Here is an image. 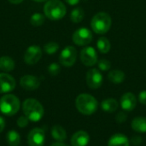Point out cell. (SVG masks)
Masks as SVG:
<instances>
[{
  "label": "cell",
  "mask_w": 146,
  "mask_h": 146,
  "mask_svg": "<svg viewBox=\"0 0 146 146\" xmlns=\"http://www.w3.org/2000/svg\"><path fill=\"white\" fill-rule=\"evenodd\" d=\"M75 106L80 114L91 115L98 110V102L93 96L87 93H82L76 98Z\"/></svg>",
  "instance_id": "cell-1"
},
{
  "label": "cell",
  "mask_w": 146,
  "mask_h": 146,
  "mask_svg": "<svg viewBox=\"0 0 146 146\" xmlns=\"http://www.w3.org/2000/svg\"><path fill=\"white\" fill-rule=\"evenodd\" d=\"M22 111L24 115L33 122L39 121L44 113L43 105L34 98H27L22 104Z\"/></svg>",
  "instance_id": "cell-2"
},
{
  "label": "cell",
  "mask_w": 146,
  "mask_h": 146,
  "mask_svg": "<svg viewBox=\"0 0 146 146\" xmlns=\"http://www.w3.org/2000/svg\"><path fill=\"white\" fill-rule=\"evenodd\" d=\"M44 13L48 19L58 21L65 16L67 9L61 0H48L44 6Z\"/></svg>",
  "instance_id": "cell-3"
},
{
  "label": "cell",
  "mask_w": 146,
  "mask_h": 146,
  "mask_svg": "<svg viewBox=\"0 0 146 146\" xmlns=\"http://www.w3.org/2000/svg\"><path fill=\"white\" fill-rule=\"evenodd\" d=\"M112 19L106 12L96 14L91 21V27L97 34H105L111 27Z\"/></svg>",
  "instance_id": "cell-4"
},
{
  "label": "cell",
  "mask_w": 146,
  "mask_h": 146,
  "mask_svg": "<svg viewBox=\"0 0 146 146\" xmlns=\"http://www.w3.org/2000/svg\"><path fill=\"white\" fill-rule=\"evenodd\" d=\"M21 102L13 94H6L0 98V112L7 116L15 115L20 110Z\"/></svg>",
  "instance_id": "cell-5"
},
{
  "label": "cell",
  "mask_w": 146,
  "mask_h": 146,
  "mask_svg": "<svg viewBox=\"0 0 146 146\" xmlns=\"http://www.w3.org/2000/svg\"><path fill=\"white\" fill-rule=\"evenodd\" d=\"M92 38L93 37L92 31L86 27H80L77 29L72 36L73 42L79 46H85L89 44Z\"/></svg>",
  "instance_id": "cell-6"
},
{
  "label": "cell",
  "mask_w": 146,
  "mask_h": 146,
  "mask_svg": "<svg viewBox=\"0 0 146 146\" xmlns=\"http://www.w3.org/2000/svg\"><path fill=\"white\" fill-rule=\"evenodd\" d=\"M77 59V50L74 46H66L59 56V62L64 67H72Z\"/></svg>",
  "instance_id": "cell-7"
},
{
  "label": "cell",
  "mask_w": 146,
  "mask_h": 146,
  "mask_svg": "<svg viewBox=\"0 0 146 146\" xmlns=\"http://www.w3.org/2000/svg\"><path fill=\"white\" fill-rule=\"evenodd\" d=\"M80 61L81 62L87 67L94 66L98 63V54L96 50L93 47L86 46L83 48L80 51Z\"/></svg>",
  "instance_id": "cell-8"
},
{
  "label": "cell",
  "mask_w": 146,
  "mask_h": 146,
  "mask_svg": "<svg viewBox=\"0 0 146 146\" xmlns=\"http://www.w3.org/2000/svg\"><path fill=\"white\" fill-rule=\"evenodd\" d=\"M103 75L98 68H91L86 74V84L92 90L98 89L103 84Z\"/></svg>",
  "instance_id": "cell-9"
},
{
  "label": "cell",
  "mask_w": 146,
  "mask_h": 146,
  "mask_svg": "<svg viewBox=\"0 0 146 146\" xmlns=\"http://www.w3.org/2000/svg\"><path fill=\"white\" fill-rule=\"evenodd\" d=\"M45 142V133L42 128L32 129L27 136L29 146H44Z\"/></svg>",
  "instance_id": "cell-10"
},
{
  "label": "cell",
  "mask_w": 146,
  "mask_h": 146,
  "mask_svg": "<svg viewBox=\"0 0 146 146\" xmlns=\"http://www.w3.org/2000/svg\"><path fill=\"white\" fill-rule=\"evenodd\" d=\"M42 57L41 48L38 45L29 46L24 54V62L27 64L33 65L36 64Z\"/></svg>",
  "instance_id": "cell-11"
},
{
  "label": "cell",
  "mask_w": 146,
  "mask_h": 146,
  "mask_svg": "<svg viewBox=\"0 0 146 146\" xmlns=\"http://www.w3.org/2000/svg\"><path fill=\"white\" fill-rule=\"evenodd\" d=\"M16 86L15 80L9 74H0V93H8L12 92Z\"/></svg>",
  "instance_id": "cell-12"
},
{
  "label": "cell",
  "mask_w": 146,
  "mask_h": 146,
  "mask_svg": "<svg viewBox=\"0 0 146 146\" xmlns=\"http://www.w3.org/2000/svg\"><path fill=\"white\" fill-rule=\"evenodd\" d=\"M120 104L124 111L131 112L137 106V98L133 93L126 92L121 96L120 100Z\"/></svg>",
  "instance_id": "cell-13"
},
{
  "label": "cell",
  "mask_w": 146,
  "mask_h": 146,
  "mask_svg": "<svg viewBox=\"0 0 146 146\" xmlns=\"http://www.w3.org/2000/svg\"><path fill=\"white\" fill-rule=\"evenodd\" d=\"M21 86L27 91H34L38 89L40 86V80L38 78L33 75H24L20 80Z\"/></svg>",
  "instance_id": "cell-14"
},
{
  "label": "cell",
  "mask_w": 146,
  "mask_h": 146,
  "mask_svg": "<svg viewBox=\"0 0 146 146\" xmlns=\"http://www.w3.org/2000/svg\"><path fill=\"white\" fill-rule=\"evenodd\" d=\"M90 136L87 132L80 130L74 133L70 139L72 146H86L89 144Z\"/></svg>",
  "instance_id": "cell-15"
},
{
  "label": "cell",
  "mask_w": 146,
  "mask_h": 146,
  "mask_svg": "<svg viewBox=\"0 0 146 146\" xmlns=\"http://www.w3.org/2000/svg\"><path fill=\"white\" fill-rule=\"evenodd\" d=\"M108 146H130V140L123 133H115L110 138Z\"/></svg>",
  "instance_id": "cell-16"
},
{
  "label": "cell",
  "mask_w": 146,
  "mask_h": 146,
  "mask_svg": "<svg viewBox=\"0 0 146 146\" xmlns=\"http://www.w3.org/2000/svg\"><path fill=\"white\" fill-rule=\"evenodd\" d=\"M131 127L133 131L139 133H146V117L138 116L135 117L132 122Z\"/></svg>",
  "instance_id": "cell-17"
},
{
  "label": "cell",
  "mask_w": 146,
  "mask_h": 146,
  "mask_svg": "<svg viewBox=\"0 0 146 146\" xmlns=\"http://www.w3.org/2000/svg\"><path fill=\"white\" fill-rule=\"evenodd\" d=\"M101 108L104 111L107 113H114L119 108V103L116 99L110 98L104 99L101 104Z\"/></svg>",
  "instance_id": "cell-18"
},
{
  "label": "cell",
  "mask_w": 146,
  "mask_h": 146,
  "mask_svg": "<svg viewBox=\"0 0 146 146\" xmlns=\"http://www.w3.org/2000/svg\"><path fill=\"white\" fill-rule=\"evenodd\" d=\"M51 136L55 140L58 142H63L67 139V133L62 126L56 125L51 128Z\"/></svg>",
  "instance_id": "cell-19"
},
{
  "label": "cell",
  "mask_w": 146,
  "mask_h": 146,
  "mask_svg": "<svg viewBox=\"0 0 146 146\" xmlns=\"http://www.w3.org/2000/svg\"><path fill=\"white\" fill-rule=\"evenodd\" d=\"M125 73L120 69H113L108 74V79L114 84H121L125 80Z\"/></svg>",
  "instance_id": "cell-20"
},
{
  "label": "cell",
  "mask_w": 146,
  "mask_h": 146,
  "mask_svg": "<svg viewBox=\"0 0 146 146\" xmlns=\"http://www.w3.org/2000/svg\"><path fill=\"white\" fill-rule=\"evenodd\" d=\"M15 68L14 60L7 56H3L0 57V69L4 72H10Z\"/></svg>",
  "instance_id": "cell-21"
},
{
  "label": "cell",
  "mask_w": 146,
  "mask_h": 146,
  "mask_svg": "<svg viewBox=\"0 0 146 146\" xmlns=\"http://www.w3.org/2000/svg\"><path fill=\"white\" fill-rule=\"evenodd\" d=\"M97 47L98 50L103 53V54H106L110 50L111 48V44L110 42V40L106 38V37H100L98 39L97 42Z\"/></svg>",
  "instance_id": "cell-22"
},
{
  "label": "cell",
  "mask_w": 146,
  "mask_h": 146,
  "mask_svg": "<svg viewBox=\"0 0 146 146\" xmlns=\"http://www.w3.org/2000/svg\"><path fill=\"white\" fill-rule=\"evenodd\" d=\"M6 140L9 146H18L21 143V136L15 130L9 131L6 135Z\"/></svg>",
  "instance_id": "cell-23"
},
{
  "label": "cell",
  "mask_w": 146,
  "mask_h": 146,
  "mask_svg": "<svg viewBox=\"0 0 146 146\" xmlns=\"http://www.w3.org/2000/svg\"><path fill=\"white\" fill-rule=\"evenodd\" d=\"M85 17V11L82 8H74L70 13V20L74 23H80L83 21Z\"/></svg>",
  "instance_id": "cell-24"
},
{
  "label": "cell",
  "mask_w": 146,
  "mask_h": 146,
  "mask_svg": "<svg viewBox=\"0 0 146 146\" xmlns=\"http://www.w3.org/2000/svg\"><path fill=\"white\" fill-rule=\"evenodd\" d=\"M45 21V16L41 14V13H34L31 18H30V22L33 26L34 27H39L41 26Z\"/></svg>",
  "instance_id": "cell-25"
},
{
  "label": "cell",
  "mask_w": 146,
  "mask_h": 146,
  "mask_svg": "<svg viewBox=\"0 0 146 146\" xmlns=\"http://www.w3.org/2000/svg\"><path fill=\"white\" fill-rule=\"evenodd\" d=\"M58 49H59V44L56 42H54V41L49 42V43L45 44L44 46V50L48 55L55 54L58 50Z\"/></svg>",
  "instance_id": "cell-26"
},
{
  "label": "cell",
  "mask_w": 146,
  "mask_h": 146,
  "mask_svg": "<svg viewBox=\"0 0 146 146\" xmlns=\"http://www.w3.org/2000/svg\"><path fill=\"white\" fill-rule=\"evenodd\" d=\"M98 69L101 71H108L111 68V62L107 59H101L98 62Z\"/></svg>",
  "instance_id": "cell-27"
},
{
  "label": "cell",
  "mask_w": 146,
  "mask_h": 146,
  "mask_svg": "<svg viewBox=\"0 0 146 146\" xmlns=\"http://www.w3.org/2000/svg\"><path fill=\"white\" fill-rule=\"evenodd\" d=\"M60 70H61V68H60L59 64H57V63H51L48 67V72L52 76L57 75L60 73Z\"/></svg>",
  "instance_id": "cell-28"
},
{
  "label": "cell",
  "mask_w": 146,
  "mask_h": 146,
  "mask_svg": "<svg viewBox=\"0 0 146 146\" xmlns=\"http://www.w3.org/2000/svg\"><path fill=\"white\" fill-rule=\"evenodd\" d=\"M115 120H116V122L119 124H121V123H124L125 121H127V115L126 111H120L119 113H117V115L115 116Z\"/></svg>",
  "instance_id": "cell-29"
},
{
  "label": "cell",
  "mask_w": 146,
  "mask_h": 146,
  "mask_svg": "<svg viewBox=\"0 0 146 146\" xmlns=\"http://www.w3.org/2000/svg\"><path fill=\"white\" fill-rule=\"evenodd\" d=\"M28 121L29 120L26 117V116H20L18 119H17V126L21 128H24L26 127L27 125H28Z\"/></svg>",
  "instance_id": "cell-30"
},
{
  "label": "cell",
  "mask_w": 146,
  "mask_h": 146,
  "mask_svg": "<svg viewBox=\"0 0 146 146\" xmlns=\"http://www.w3.org/2000/svg\"><path fill=\"white\" fill-rule=\"evenodd\" d=\"M139 101L144 104V105H146V90H144V91H141L139 94Z\"/></svg>",
  "instance_id": "cell-31"
},
{
  "label": "cell",
  "mask_w": 146,
  "mask_h": 146,
  "mask_svg": "<svg viewBox=\"0 0 146 146\" xmlns=\"http://www.w3.org/2000/svg\"><path fill=\"white\" fill-rule=\"evenodd\" d=\"M142 142H143L142 138L139 137V136H138V135L133 136V137L132 138V143H133L134 145H139L142 144Z\"/></svg>",
  "instance_id": "cell-32"
},
{
  "label": "cell",
  "mask_w": 146,
  "mask_h": 146,
  "mask_svg": "<svg viewBox=\"0 0 146 146\" xmlns=\"http://www.w3.org/2000/svg\"><path fill=\"white\" fill-rule=\"evenodd\" d=\"M4 128H5V121L3 117L0 116V133L4 130Z\"/></svg>",
  "instance_id": "cell-33"
},
{
  "label": "cell",
  "mask_w": 146,
  "mask_h": 146,
  "mask_svg": "<svg viewBox=\"0 0 146 146\" xmlns=\"http://www.w3.org/2000/svg\"><path fill=\"white\" fill-rule=\"evenodd\" d=\"M80 0H65L66 3H68L69 5H73V6L78 4V3H80Z\"/></svg>",
  "instance_id": "cell-34"
},
{
  "label": "cell",
  "mask_w": 146,
  "mask_h": 146,
  "mask_svg": "<svg viewBox=\"0 0 146 146\" xmlns=\"http://www.w3.org/2000/svg\"><path fill=\"white\" fill-rule=\"evenodd\" d=\"M50 146H69L67 144H65V143H63V142H56V143H53L52 145Z\"/></svg>",
  "instance_id": "cell-35"
},
{
  "label": "cell",
  "mask_w": 146,
  "mask_h": 146,
  "mask_svg": "<svg viewBox=\"0 0 146 146\" xmlns=\"http://www.w3.org/2000/svg\"><path fill=\"white\" fill-rule=\"evenodd\" d=\"M23 1L24 0H9V2L13 3V4H19V3H22Z\"/></svg>",
  "instance_id": "cell-36"
},
{
  "label": "cell",
  "mask_w": 146,
  "mask_h": 146,
  "mask_svg": "<svg viewBox=\"0 0 146 146\" xmlns=\"http://www.w3.org/2000/svg\"><path fill=\"white\" fill-rule=\"evenodd\" d=\"M33 1L38 2V3H42V2H46V1H48V0H33Z\"/></svg>",
  "instance_id": "cell-37"
}]
</instances>
